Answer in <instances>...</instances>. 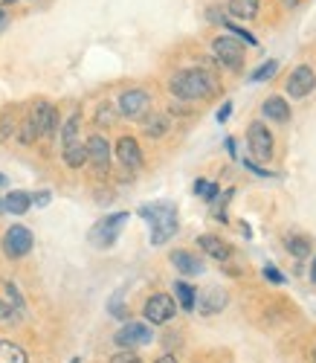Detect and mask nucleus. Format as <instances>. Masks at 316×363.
I'll return each mask as SVG.
<instances>
[{
  "instance_id": "nucleus-1",
  "label": "nucleus",
  "mask_w": 316,
  "mask_h": 363,
  "mask_svg": "<svg viewBox=\"0 0 316 363\" xmlns=\"http://www.w3.org/2000/svg\"><path fill=\"white\" fill-rule=\"evenodd\" d=\"M171 96L180 102H203L218 94V76L209 67H186L169 79Z\"/></svg>"
},
{
  "instance_id": "nucleus-2",
  "label": "nucleus",
  "mask_w": 316,
  "mask_h": 363,
  "mask_svg": "<svg viewBox=\"0 0 316 363\" xmlns=\"http://www.w3.org/2000/svg\"><path fill=\"white\" fill-rule=\"evenodd\" d=\"M140 218L148 221L151 227V245H166L169 238H174L177 233V206L169 201H157L148 206H140Z\"/></svg>"
},
{
  "instance_id": "nucleus-3",
  "label": "nucleus",
  "mask_w": 316,
  "mask_h": 363,
  "mask_svg": "<svg viewBox=\"0 0 316 363\" xmlns=\"http://www.w3.org/2000/svg\"><path fill=\"white\" fill-rule=\"evenodd\" d=\"M142 317L148 325H166L177 317V302L171 294H151L142 306Z\"/></svg>"
},
{
  "instance_id": "nucleus-4",
  "label": "nucleus",
  "mask_w": 316,
  "mask_h": 363,
  "mask_svg": "<svg viewBox=\"0 0 316 363\" xmlns=\"http://www.w3.org/2000/svg\"><path fill=\"white\" fill-rule=\"evenodd\" d=\"M125 221H128V213H113L108 218H102L96 227L90 230V245L93 247H99V250H108L116 245V238L125 227Z\"/></svg>"
},
{
  "instance_id": "nucleus-5",
  "label": "nucleus",
  "mask_w": 316,
  "mask_h": 363,
  "mask_svg": "<svg viewBox=\"0 0 316 363\" xmlns=\"http://www.w3.org/2000/svg\"><path fill=\"white\" fill-rule=\"evenodd\" d=\"M247 145H249V155L267 163L273 157L276 151V143H273V131L267 128V123H261V119H256V123H249L247 128Z\"/></svg>"
},
{
  "instance_id": "nucleus-6",
  "label": "nucleus",
  "mask_w": 316,
  "mask_h": 363,
  "mask_svg": "<svg viewBox=\"0 0 316 363\" xmlns=\"http://www.w3.org/2000/svg\"><path fill=\"white\" fill-rule=\"evenodd\" d=\"M33 245H35V235H33V230L23 227V224H12L4 233V238H0V247H4V253L9 259H23L29 250H33Z\"/></svg>"
},
{
  "instance_id": "nucleus-7",
  "label": "nucleus",
  "mask_w": 316,
  "mask_h": 363,
  "mask_svg": "<svg viewBox=\"0 0 316 363\" xmlns=\"http://www.w3.org/2000/svg\"><path fill=\"white\" fill-rule=\"evenodd\" d=\"M212 55L218 58V65H224L227 70H241L244 67V47H241V41H235L232 35H218L215 41H212Z\"/></svg>"
},
{
  "instance_id": "nucleus-8",
  "label": "nucleus",
  "mask_w": 316,
  "mask_h": 363,
  "mask_svg": "<svg viewBox=\"0 0 316 363\" xmlns=\"http://www.w3.org/2000/svg\"><path fill=\"white\" fill-rule=\"evenodd\" d=\"M84 148H87V163H90V169L96 172L99 177L108 174L111 160H113V148H111L108 137H105V134H90V137L84 140Z\"/></svg>"
},
{
  "instance_id": "nucleus-9",
  "label": "nucleus",
  "mask_w": 316,
  "mask_h": 363,
  "mask_svg": "<svg viewBox=\"0 0 316 363\" xmlns=\"http://www.w3.org/2000/svg\"><path fill=\"white\" fill-rule=\"evenodd\" d=\"M116 111L125 119H142L151 111V94H148V90H142V87L125 90V94L119 96V102H116Z\"/></svg>"
},
{
  "instance_id": "nucleus-10",
  "label": "nucleus",
  "mask_w": 316,
  "mask_h": 363,
  "mask_svg": "<svg viewBox=\"0 0 316 363\" xmlns=\"http://www.w3.org/2000/svg\"><path fill=\"white\" fill-rule=\"evenodd\" d=\"M313 87H316V73L310 65H299L290 70L288 82H284V90H288V96L290 99H305L313 94Z\"/></svg>"
},
{
  "instance_id": "nucleus-11",
  "label": "nucleus",
  "mask_w": 316,
  "mask_h": 363,
  "mask_svg": "<svg viewBox=\"0 0 316 363\" xmlns=\"http://www.w3.org/2000/svg\"><path fill=\"white\" fill-rule=\"evenodd\" d=\"M151 340H154V331L148 323H125L113 335V343L119 349H137V346H145Z\"/></svg>"
},
{
  "instance_id": "nucleus-12",
  "label": "nucleus",
  "mask_w": 316,
  "mask_h": 363,
  "mask_svg": "<svg viewBox=\"0 0 316 363\" xmlns=\"http://www.w3.org/2000/svg\"><path fill=\"white\" fill-rule=\"evenodd\" d=\"M29 119L35 123L38 137L52 140V137L58 134V111H55V105H50V102H35V108H33V113H29Z\"/></svg>"
},
{
  "instance_id": "nucleus-13",
  "label": "nucleus",
  "mask_w": 316,
  "mask_h": 363,
  "mask_svg": "<svg viewBox=\"0 0 316 363\" xmlns=\"http://www.w3.org/2000/svg\"><path fill=\"white\" fill-rule=\"evenodd\" d=\"M113 155L128 172H137L142 166V148H140V143L134 137H119L116 145H113Z\"/></svg>"
},
{
  "instance_id": "nucleus-14",
  "label": "nucleus",
  "mask_w": 316,
  "mask_h": 363,
  "mask_svg": "<svg viewBox=\"0 0 316 363\" xmlns=\"http://www.w3.org/2000/svg\"><path fill=\"white\" fill-rule=\"evenodd\" d=\"M227 302H230L227 291H220V288H206V291L198 294L195 308H198L203 317H212V314H218V311H224V308H227Z\"/></svg>"
},
{
  "instance_id": "nucleus-15",
  "label": "nucleus",
  "mask_w": 316,
  "mask_h": 363,
  "mask_svg": "<svg viewBox=\"0 0 316 363\" xmlns=\"http://www.w3.org/2000/svg\"><path fill=\"white\" fill-rule=\"evenodd\" d=\"M198 247L209 256V259H215V262H227L230 256H232V247L227 245L220 235H212V233H203V235H198Z\"/></svg>"
},
{
  "instance_id": "nucleus-16",
  "label": "nucleus",
  "mask_w": 316,
  "mask_h": 363,
  "mask_svg": "<svg viewBox=\"0 0 316 363\" xmlns=\"http://www.w3.org/2000/svg\"><path fill=\"white\" fill-rule=\"evenodd\" d=\"M261 113H264V119H270V123H278V125L290 123V116H293L290 102L284 99V96H267L264 105H261Z\"/></svg>"
},
{
  "instance_id": "nucleus-17",
  "label": "nucleus",
  "mask_w": 316,
  "mask_h": 363,
  "mask_svg": "<svg viewBox=\"0 0 316 363\" xmlns=\"http://www.w3.org/2000/svg\"><path fill=\"white\" fill-rule=\"evenodd\" d=\"M142 131H145V137H151V140L166 137V134L171 131L169 113H163V111H148V113L142 116Z\"/></svg>"
},
{
  "instance_id": "nucleus-18",
  "label": "nucleus",
  "mask_w": 316,
  "mask_h": 363,
  "mask_svg": "<svg viewBox=\"0 0 316 363\" xmlns=\"http://www.w3.org/2000/svg\"><path fill=\"white\" fill-rule=\"evenodd\" d=\"M171 264L183 277H201L203 274V262L195 253H188V250H174L171 253Z\"/></svg>"
},
{
  "instance_id": "nucleus-19",
  "label": "nucleus",
  "mask_w": 316,
  "mask_h": 363,
  "mask_svg": "<svg viewBox=\"0 0 316 363\" xmlns=\"http://www.w3.org/2000/svg\"><path fill=\"white\" fill-rule=\"evenodd\" d=\"M61 160H64L67 169H81L87 163V148H84L81 137L67 143V145H61Z\"/></svg>"
},
{
  "instance_id": "nucleus-20",
  "label": "nucleus",
  "mask_w": 316,
  "mask_h": 363,
  "mask_svg": "<svg viewBox=\"0 0 316 363\" xmlns=\"http://www.w3.org/2000/svg\"><path fill=\"white\" fill-rule=\"evenodd\" d=\"M29 209H33V195L23 189H15L4 198V213H9V216H26Z\"/></svg>"
},
{
  "instance_id": "nucleus-21",
  "label": "nucleus",
  "mask_w": 316,
  "mask_h": 363,
  "mask_svg": "<svg viewBox=\"0 0 316 363\" xmlns=\"http://www.w3.org/2000/svg\"><path fill=\"white\" fill-rule=\"evenodd\" d=\"M227 9L235 21H256L259 9H261V0H230Z\"/></svg>"
},
{
  "instance_id": "nucleus-22",
  "label": "nucleus",
  "mask_w": 316,
  "mask_h": 363,
  "mask_svg": "<svg viewBox=\"0 0 316 363\" xmlns=\"http://www.w3.org/2000/svg\"><path fill=\"white\" fill-rule=\"evenodd\" d=\"M0 363H29V354L12 340H0Z\"/></svg>"
},
{
  "instance_id": "nucleus-23",
  "label": "nucleus",
  "mask_w": 316,
  "mask_h": 363,
  "mask_svg": "<svg viewBox=\"0 0 316 363\" xmlns=\"http://www.w3.org/2000/svg\"><path fill=\"white\" fill-rule=\"evenodd\" d=\"M174 294H177V302L183 311H195V302H198V291L188 285V282H174Z\"/></svg>"
},
{
  "instance_id": "nucleus-24",
  "label": "nucleus",
  "mask_w": 316,
  "mask_h": 363,
  "mask_svg": "<svg viewBox=\"0 0 316 363\" xmlns=\"http://www.w3.org/2000/svg\"><path fill=\"white\" fill-rule=\"evenodd\" d=\"M93 119H96L99 128H113V125L119 123V111H116V105L102 102V105L96 108V113H93Z\"/></svg>"
},
{
  "instance_id": "nucleus-25",
  "label": "nucleus",
  "mask_w": 316,
  "mask_h": 363,
  "mask_svg": "<svg viewBox=\"0 0 316 363\" xmlns=\"http://www.w3.org/2000/svg\"><path fill=\"white\" fill-rule=\"evenodd\" d=\"M278 67H281V62H278V58H270V62H264L261 67H256V70H252L249 73V82L252 84H261V82H270L276 73H278Z\"/></svg>"
},
{
  "instance_id": "nucleus-26",
  "label": "nucleus",
  "mask_w": 316,
  "mask_h": 363,
  "mask_svg": "<svg viewBox=\"0 0 316 363\" xmlns=\"http://www.w3.org/2000/svg\"><path fill=\"white\" fill-rule=\"evenodd\" d=\"M284 247H288V253H293L296 259L310 256V241L305 235H288V238H284Z\"/></svg>"
},
{
  "instance_id": "nucleus-27",
  "label": "nucleus",
  "mask_w": 316,
  "mask_h": 363,
  "mask_svg": "<svg viewBox=\"0 0 316 363\" xmlns=\"http://www.w3.org/2000/svg\"><path fill=\"white\" fill-rule=\"evenodd\" d=\"M224 26H227V33L235 38V41H244L247 47H259V38L249 33V29H244V26H238L235 21H224Z\"/></svg>"
},
{
  "instance_id": "nucleus-28",
  "label": "nucleus",
  "mask_w": 316,
  "mask_h": 363,
  "mask_svg": "<svg viewBox=\"0 0 316 363\" xmlns=\"http://www.w3.org/2000/svg\"><path fill=\"white\" fill-rule=\"evenodd\" d=\"M79 131H81V113H73L64 125H61V145H67L73 140H79Z\"/></svg>"
},
{
  "instance_id": "nucleus-29",
  "label": "nucleus",
  "mask_w": 316,
  "mask_h": 363,
  "mask_svg": "<svg viewBox=\"0 0 316 363\" xmlns=\"http://www.w3.org/2000/svg\"><path fill=\"white\" fill-rule=\"evenodd\" d=\"M195 195H201L206 203H215L218 195H220V186L218 184H209V180H203V177H198L195 180Z\"/></svg>"
},
{
  "instance_id": "nucleus-30",
  "label": "nucleus",
  "mask_w": 316,
  "mask_h": 363,
  "mask_svg": "<svg viewBox=\"0 0 316 363\" xmlns=\"http://www.w3.org/2000/svg\"><path fill=\"white\" fill-rule=\"evenodd\" d=\"M35 140H38L35 123H33V119H29V116H26V119H23V123L18 125V143H21V145H33Z\"/></svg>"
},
{
  "instance_id": "nucleus-31",
  "label": "nucleus",
  "mask_w": 316,
  "mask_h": 363,
  "mask_svg": "<svg viewBox=\"0 0 316 363\" xmlns=\"http://www.w3.org/2000/svg\"><path fill=\"white\" fill-rule=\"evenodd\" d=\"M108 363H145V360H142V357H140L134 349H119V352H116V354H113Z\"/></svg>"
},
{
  "instance_id": "nucleus-32",
  "label": "nucleus",
  "mask_w": 316,
  "mask_h": 363,
  "mask_svg": "<svg viewBox=\"0 0 316 363\" xmlns=\"http://www.w3.org/2000/svg\"><path fill=\"white\" fill-rule=\"evenodd\" d=\"M4 291H6V302H9V306H12V308H18V311L23 314V299H21V291H18L12 282H6V285H4Z\"/></svg>"
},
{
  "instance_id": "nucleus-33",
  "label": "nucleus",
  "mask_w": 316,
  "mask_h": 363,
  "mask_svg": "<svg viewBox=\"0 0 316 363\" xmlns=\"http://www.w3.org/2000/svg\"><path fill=\"white\" fill-rule=\"evenodd\" d=\"M261 274H264V279H270L273 285H284V282H288V277H284V274H281V270H278L276 264H264V270H261Z\"/></svg>"
},
{
  "instance_id": "nucleus-34",
  "label": "nucleus",
  "mask_w": 316,
  "mask_h": 363,
  "mask_svg": "<svg viewBox=\"0 0 316 363\" xmlns=\"http://www.w3.org/2000/svg\"><path fill=\"white\" fill-rule=\"evenodd\" d=\"M12 134H15V119L6 113L4 119H0V137L6 140V137H12Z\"/></svg>"
},
{
  "instance_id": "nucleus-35",
  "label": "nucleus",
  "mask_w": 316,
  "mask_h": 363,
  "mask_svg": "<svg viewBox=\"0 0 316 363\" xmlns=\"http://www.w3.org/2000/svg\"><path fill=\"white\" fill-rule=\"evenodd\" d=\"M244 169H249L252 174H259V177H276L273 172H267V169H261L256 160H244Z\"/></svg>"
},
{
  "instance_id": "nucleus-36",
  "label": "nucleus",
  "mask_w": 316,
  "mask_h": 363,
  "mask_svg": "<svg viewBox=\"0 0 316 363\" xmlns=\"http://www.w3.org/2000/svg\"><path fill=\"white\" fill-rule=\"evenodd\" d=\"M50 201H52V192H50V189H41V192L33 195V203H35V206H47Z\"/></svg>"
},
{
  "instance_id": "nucleus-37",
  "label": "nucleus",
  "mask_w": 316,
  "mask_h": 363,
  "mask_svg": "<svg viewBox=\"0 0 316 363\" xmlns=\"http://www.w3.org/2000/svg\"><path fill=\"white\" fill-rule=\"evenodd\" d=\"M111 311L116 314V320H125V317H128V311H125V308L119 306V296H113V299H111Z\"/></svg>"
},
{
  "instance_id": "nucleus-38",
  "label": "nucleus",
  "mask_w": 316,
  "mask_h": 363,
  "mask_svg": "<svg viewBox=\"0 0 316 363\" xmlns=\"http://www.w3.org/2000/svg\"><path fill=\"white\" fill-rule=\"evenodd\" d=\"M230 113H232V102H224V105H220V111H218V123H227Z\"/></svg>"
},
{
  "instance_id": "nucleus-39",
  "label": "nucleus",
  "mask_w": 316,
  "mask_h": 363,
  "mask_svg": "<svg viewBox=\"0 0 316 363\" xmlns=\"http://www.w3.org/2000/svg\"><path fill=\"white\" fill-rule=\"evenodd\" d=\"M224 145H227V151H230V157H238V155H235V151H238V143H235L232 137H230V140H227Z\"/></svg>"
},
{
  "instance_id": "nucleus-40",
  "label": "nucleus",
  "mask_w": 316,
  "mask_h": 363,
  "mask_svg": "<svg viewBox=\"0 0 316 363\" xmlns=\"http://www.w3.org/2000/svg\"><path fill=\"white\" fill-rule=\"evenodd\" d=\"M154 363H177V357H174V354H160Z\"/></svg>"
},
{
  "instance_id": "nucleus-41",
  "label": "nucleus",
  "mask_w": 316,
  "mask_h": 363,
  "mask_svg": "<svg viewBox=\"0 0 316 363\" xmlns=\"http://www.w3.org/2000/svg\"><path fill=\"white\" fill-rule=\"evenodd\" d=\"M310 282L316 285V256H313V262H310Z\"/></svg>"
},
{
  "instance_id": "nucleus-42",
  "label": "nucleus",
  "mask_w": 316,
  "mask_h": 363,
  "mask_svg": "<svg viewBox=\"0 0 316 363\" xmlns=\"http://www.w3.org/2000/svg\"><path fill=\"white\" fill-rule=\"evenodd\" d=\"M12 4H18V0H0V9H4V6H12Z\"/></svg>"
},
{
  "instance_id": "nucleus-43",
  "label": "nucleus",
  "mask_w": 316,
  "mask_h": 363,
  "mask_svg": "<svg viewBox=\"0 0 316 363\" xmlns=\"http://www.w3.org/2000/svg\"><path fill=\"white\" fill-rule=\"evenodd\" d=\"M4 18H6V15H4V9H0V23H4Z\"/></svg>"
},
{
  "instance_id": "nucleus-44",
  "label": "nucleus",
  "mask_w": 316,
  "mask_h": 363,
  "mask_svg": "<svg viewBox=\"0 0 316 363\" xmlns=\"http://www.w3.org/2000/svg\"><path fill=\"white\" fill-rule=\"evenodd\" d=\"M70 363H81V357H73V360H70Z\"/></svg>"
},
{
  "instance_id": "nucleus-45",
  "label": "nucleus",
  "mask_w": 316,
  "mask_h": 363,
  "mask_svg": "<svg viewBox=\"0 0 316 363\" xmlns=\"http://www.w3.org/2000/svg\"><path fill=\"white\" fill-rule=\"evenodd\" d=\"M0 213H4V198H0Z\"/></svg>"
},
{
  "instance_id": "nucleus-46",
  "label": "nucleus",
  "mask_w": 316,
  "mask_h": 363,
  "mask_svg": "<svg viewBox=\"0 0 316 363\" xmlns=\"http://www.w3.org/2000/svg\"><path fill=\"white\" fill-rule=\"evenodd\" d=\"M4 180H6V177H4V174H0V184H4Z\"/></svg>"
},
{
  "instance_id": "nucleus-47",
  "label": "nucleus",
  "mask_w": 316,
  "mask_h": 363,
  "mask_svg": "<svg viewBox=\"0 0 316 363\" xmlns=\"http://www.w3.org/2000/svg\"><path fill=\"white\" fill-rule=\"evenodd\" d=\"M313 363H316V349H313Z\"/></svg>"
}]
</instances>
